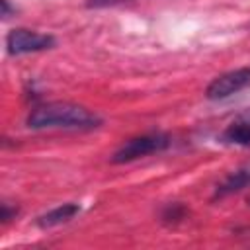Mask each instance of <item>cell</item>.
Returning <instances> with one entry per match:
<instances>
[{
  "label": "cell",
  "mask_w": 250,
  "mask_h": 250,
  "mask_svg": "<svg viewBox=\"0 0 250 250\" xmlns=\"http://www.w3.org/2000/svg\"><path fill=\"white\" fill-rule=\"evenodd\" d=\"M104 119L72 102H45L31 107V111L25 117V125L33 131H45V129H59V131H94L102 127Z\"/></svg>",
  "instance_id": "1"
},
{
  "label": "cell",
  "mask_w": 250,
  "mask_h": 250,
  "mask_svg": "<svg viewBox=\"0 0 250 250\" xmlns=\"http://www.w3.org/2000/svg\"><path fill=\"white\" fill-rule=\"evenodd\" d=\"M172 145L170 135L166 133H143L137 137L127 139L113 154H111V162L113 164H129L135 162L139 158L150 156V154H158L162 150H166Z\"/></svg>",
  "instance_id": "2"
},
{
  "label": "cell",
  "mask_w": 250,
  "mask_h": 250,
  "mask_svg": "<svg viewBox=\"0 0 250 250\" xmlns=\"http://www.w3.org/2000/svg\"><path fill=\"white\" fill-rule=\"evenodd\" d=\"M55 45H57V39L51 33L27 29V27H14L6 35V51L12 57L49 51Z\"/></svg>",
  "instance_id": "3"
},
{
  "label": "cell",
  "mask_w": 250,
  "mask_h": 250,
  "mask_svg": "<svg viewBox=\"0 0 250 250\" xmlns=\"http://www.w3.org/2000/svg\"><path fill=\"white\" fill-rule=\"evenodd\" d=\"M246 88H250V66H240L213 78L205 88V98L213 102L227 100Z\"/></svg>",
  "instance_id": "4"
},
{
  "label": "cell",
  "mask_w": 250,
  "mask_h": 250,
  "mask_svg": "<svg viewBox=\"0 0 250 250\" xmlns=\"http://www.w3.org/2000/svg\"><path fill=\"white\" fill-rule=\"evenodd\" d=\"M250 188V160L240 164L238 168H234L232 172H229L217 186L213 191V199H223L229 197L232 193H238L242 189Z\"/></svg>",
  "instance_id": "5"
},
{
  "label": "cell",
  "mask_w": 250,
  "mask_h": 250,
  "mask_svg": "<svg viewBox=\"0 0 250 250\" xmlns=\"http://www.w3.org/2000/svg\"><path fill=\"white\" fill-rule=\"evenodd\" d=\"M219 141L229 146H250V109L236 115L221 131Z\"/></svg>",
  "instance_id": "6"
},
{
  "label": "cell",
  "mask_w": 250,
  "mask_h": 250,
  "mask_svg": "<svg viewBox=\"0 0 250 250\" xmlns=\"http://www.w3.org/2000/svg\"><path fill=\"white\" fill-rule=\"evenodd\" d=\"M80 213V205L74 203V201H68V203H62V205H57L53 209H49L47 213L39 215L35 219V225L43 230L47 229H53V227H59L62 223H68L70 219H74L76 215Z\"/></svg>",
  "instance_id": "7"
},
{
  "label": "cell",
  "mask_w": 250,
  "mask_h": 250,
  "mask_svg": "<svg viewBox=\"0 0 250 250\" xmlns=\"http://www.w3.org/2000/svg\"><path fill=\"white\" fill-rule=\"evenodd\" d=\"M186 213H188L186 205H182V203H168V205L162 209L160 219H162V223H166V225H176V223H180V221L186 217Z\"/></svg>",
  "instance_id": "8"
},
{
  "label": "cell",
  "mask_w": 250,
  "mask_h": 250,
  "mask_svg": "<svg viewBox=\"0 0 250 250\" xmlns=\"http://www.w3.org/2000/svg\"><path fill=\"white\" fill-rule=\"evenodd\" d=\"M18 213H20L18 205H12V203L6 201V199L0 203V223H2V225H8L12 219H16Z\"/></svg>",
  "instance_id": "9"
},
{
  "label": "cell",
  "mask_w": 250,
  "mask_h": 250,
  "mask_svg": "<svg viewBox=\"0 0 250 250\" xmlns=\"http://www.w3.org/2000/svg\"><path fill=\"white\" fill-rule=\"evenodd\" d=\"M121 2H127V0H86V6L88 8H107V6L121 4Z\"/></svg>",
  "instance_id": "10"
},
{
  "label": "cell",
  "mask_w": 250,
  "mask_h": 250,
  "mask_svg": "<svg viewBox=\"0 0 250 250\" xmlns=\"http://www.w3.org/2000/svg\"><path fill=\"white\" fill-rule=\"evenodd\" d=\"M0 4H2V18L4 20H8L12 14H16V6H12L10 0H0Z\"/></svg>",
  "instance_id": "11"
},
{
  "label": "cell",
  "mask_w": 250,
  "mask_h": 250,
  "mask_svg": "<svg viewBox=\"0 0 250 250\" xmlns=\"http://www.w3.org/2000/svg\"><path fill=\"white\" fill-rule=\"evenodd\" d=\"M248 205H250V199H248Z\"/></svg>",
  "instance_id": "12"
}]
</instances>
